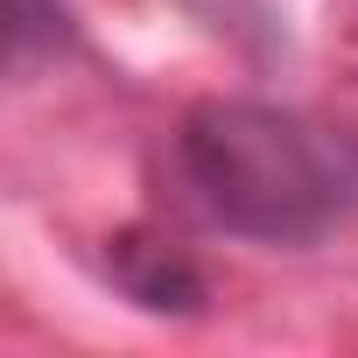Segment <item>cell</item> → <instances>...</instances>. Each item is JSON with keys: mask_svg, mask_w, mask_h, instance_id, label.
Masks as SVG:
<instances>
[{"mask_svg": "<svg viewBox=\"0 0 358 358\" xmlns=\"http://www.w3.org/2000/svg\"><path fill=\"white\" fill-rule=\"evenodd\" d=\"M169 183L211 232L302 253L358 218V127L274 99H197L169 134Z\"/></svg>", "mask_w": 358, "mask_h": 358, "instance_id": "6da1fadb", "label": "cell"}, {"mask_svg": "<svg viewBox=\"0 0 358 358\" xmlns=\"http://www.w3.org/2000/svg\"><path fill=\"white\" fill-rule=\"evenodd\" d=\"M106 281H113L134 309H148V316H197V309L211 302L204 267L176 246V239L148 232V225H127V232L106 239Z\"/></svg>", "mask_w": 358, "mask_h": 358, "instance_id": "7a4b0ae2", "label": "cell"}, {"mask_svg": "<svg viewBox=\"0 0 358 358\" xmlns=\"http://www.w3.org/2000/svg\"><path fill=\"white\" fill-rule=\"evenodd\" d=\"M78 50V22L64 0H8V71L29 78L43 57Z\"/></svg>", "mask_w": 358, "mask_h": 358, "instance_id": "3957f363", "label": "cell"}]
</instances>
